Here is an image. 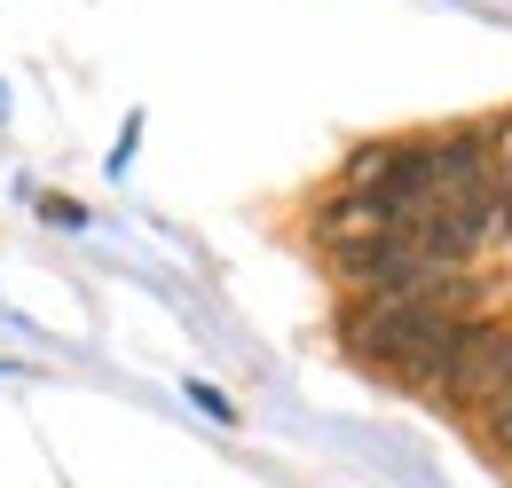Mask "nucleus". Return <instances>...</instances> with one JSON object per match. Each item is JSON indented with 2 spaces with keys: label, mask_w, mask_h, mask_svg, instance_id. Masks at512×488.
I'll return each mask as SVG.
<instances>
[{
  "label": "nucleus",
  "mask_w": 512,
  "mask_h": 488,
  "mask_svg": "<svg viewBox=\"0 0 512 488\" xmlns=\"http://www.w3.org/2000/svg\"><path fill=\"white\" fill-rule=\"evenodd\" d=\"M442 402L465 410V418H489V410L512 402V331L505 323H481V331H473V347H465L457 370L442 378Z\"/></svg>",
  "instance_id": "2"
},
{
  "label": "nucleus",
  "mask_w": 512,
  "mask_h": 488,
  "mask_svg": "<svg viewBox=\"0 0 512 488\" xmlns=\"http://www.w3.org/2000/svg\"><path fill=\"white\" fill-rule=\"evenodd\" d=\"M481 433H489V449L512 465V402H505V410H489V418H481Z\"/></svg>",
  "instance_id": "4"
},
{
  "label": "nucleus",
  "mask_w": 512,
  "mask_h": 488,
  "mask_svg": "<svg viewBox=\"0 0 512 488\" xmlns=\"http://www.w3.org/2000/svg\"><path fill=\"white\" fill-rule=\"evenodd\" d=\"M497 237L512 244V119H505V158H497Z\"/></svg>",
  "instance_id": "3"
},
{
  "label": "nucleus",
  "mask_w": 512,
  "mask_h": 488,
  "mask_svg": "<svg viewBox=\"0 0 512 488\" xmlns=\"http://www.w3.org/2000/svg\"><path fill=\"white\" fill-rule=\"evenodd\" d=\"M481 323L489 315H473L465 300H363L339 315V331L363 363H379L402 386H426V394H442V378L457 370Z\"/></svg>",
  "instance_id": "1"
}]
</instances>
